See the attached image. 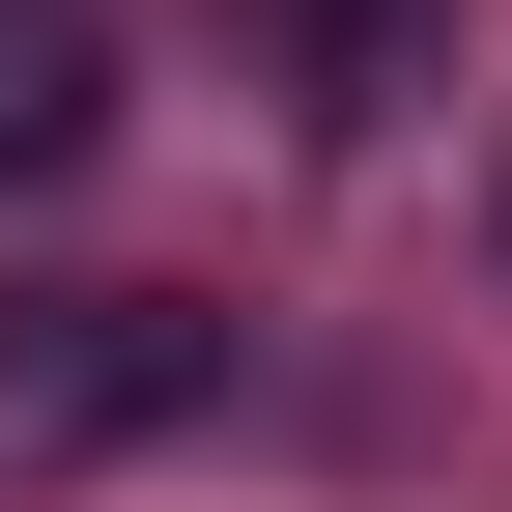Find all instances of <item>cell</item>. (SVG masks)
<instances>
[{
  "label": "cell",
  "mask_w": 512,
  "mask_h": 512,
  "mask_svg": "<svg viewBox=\"0 0 512 512\" xmlns=\"http://www.w3.org/2000/svg\"><path fill=\"white\" fill-rule=\"evenodd\" d=\"M256 29H285V114H370L427 57V0H256Z\"/></svg>",
  "instance_id": "cell-3"
},
{
  "label": "cell",
  "mask_w": 512,
  "mask_h": 512,
  "mask_svg": "<svg viewBox=\"0 0 512 512\" xmlns=\"http://www.w3.org/2000/svg\"><path fill=\"white\" fill-rule=\"evenodd\" d=\"M484 228H512V171H484Z\"/></svg>",
  "instance_id": "cell-4"
},
{
  "label": "cell",
  "mask_w": 512,
  "mask_h": 512,
  "mask_svg": "<svg viewBox=\"0 0 512 512\" xmlns=\"http://www.w3.org/2000/svg\"><path fill=\"white\" fill-rule=\"evenodd\" d=\"M86 143H114V0H0V200H57Z\"/></svg>",
  "instance_id": "cell-2"
},
{
  "label": "cell",
  "mask_w": 512,
  "mask_h": 512,
  "mask_svg": "<svg viewBox=\"0 0 512 512\" xmlns=\"http://www.w3.org/2000/svg\"><path fill=\"white\" fill-rule=\"evenodd\" d=\"M200 399H228V313H171V285H29L0 313V456H143Z\"/></svg>",
  "instance_id": "cell-1"
}]
</instances>
